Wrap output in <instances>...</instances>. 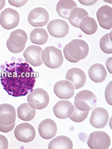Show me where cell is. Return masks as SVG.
I'll list each match as a JSON object with an SVG mask.
<instances>
[{
  "instance_id": "5bb4252c",
  "label": "cell",
  "mask_w": 112,
  "mask_h": 149,
  "mask_svg": "<svg viewBox=\"0 0 112 149\" xmlns=\"http://www.w3.org/2000/svg\"><path fill=\"white\" fill-rule=\"evenodd\" d=\"M38 130L41 137L46 140H49L55 136L57 127L55 122L52 119H45L39 125Z\"/></svg>"
},
{
  "instance_id": "8992f818",
  "label": "cell",
  "mask_w": 112,
  "mask_h": 149,
  "mask_svg": "<svg viewBox=\"0 0 112 149\" xmlns=\"http://www.w3.org/2000/svg\"><path fill=\"white\" fill-rule=\"evenodd\" d=\"M27 101L34 104L36 109L42 110L48 106L50 98L48 93L44 89L38 88L32 90L28 95Z\"/></svg>"
},
{
  "instance_id": "5b68a950",
  "label": "cell",
  "mask_w": 112,
  "mask_h": 149,
  "mask_svg": "<svg viewBox=\"0 0 112 149\" xmlns=\"http://www.w3.org/2000/svg\"><path fill=\"white\" fill-rule=\"evenodd\" d=\"M89 147L93 149H107L111 144L109 135L103 131H96L92 132L87 141Z\"/></svg>"
},
{
  "instance_id": "7402d4cb",
  "label": "cell",
  "mask_w": 112,
  "mask_h": 149,
  "mask_svg": "<svg viewBox=\"0 0 112 149\" xmlns=\"http://www.w3.org/2000/svg\"><path fill=\"white\" fill-rule=\"evenodd\" d=\"M73 143L69 137L64 135L58 136L49 142L48 149H72Z\"/></svg>"
},
{
  "instance_id": "4316f807",
  "label": "cell",
  "mask_w": 112,
  "mask_h": 149,
  "mask_svg": "<svg viewBox=\"0 0 112 149\" xmlns=\"http://www.w3.org/2000/svg\"><path fill=\"white\" fill-rule=\"evenodd\" d=\"M100 45L102 50L104 52L108 54H112V31L102 38L100 41Z\"/></svg>"
},
{
  "instance_id": "836d02e7",
  "label": "cell",
  "mask_w": 112,
  "mask_h": 149,
  "mask_svg": "<svg viewBox=\"0 0 112 149\" xmlns=\"http://www.w3.org/2000/svg\"><path fill=\"white\" fill-rule=\"evenodd\" d=\"M81 4L85 6H91L96 3L97 1H78Z\"/></svg>"
},
{
  "instance_id": "7c38bea8",
  "label": "cell",
  "mask_w": 112,
  "mask_h": 149,
  "mask_svg": "<svg viewBox=\"0 0 112 149\" xmlns=\"http://www.w3.org/2000/svg\"><path fill=\"white\" fill-rule=\"evenodd\" d=\"M55 94L61 99H70L75 94V88L72 84L67 80H62L56 83L54 86Z\"/></svg>"
},
{
  "instance_id": "2e32d148",
  "label": "cell",
  "mask_w": 112,
  "mask_h": 149,
  "mask_svg": "<svg viewBox=\"0 0 112 149\" xmlns=\"http://www.w3.org/2000/svg\"><path fill=\"white\" fill-rule=\"evenodd\" d=\"M97 16L101 27L107 29L112 28V8L110 6L104 5L98 9Z\"/></svg>"
},
{
  "instance_id": "30bf717a",
  "label": "cell",
  "mask_w": 112,
  "mask_h": 149,
  "mask_svg": "<svg viewBox=\"0 0 112 149\" xmlns=\"http://www.w3.org/2000/svg\"><path fill=\"white\" fill-rule=\"evenodd\" d=\"M69 28L67 22L60 19L52 20L47 26V29L50 35L58 38H64L67 36Z\"/></svg>"
},
{
  "instance_id": "ffe728a7",
  "label": "cell",
  "mask_w": 112,
  "mask_h": 149,
  "mask_svg": "<svg viewBox=\"0 0 112 149\" xmlns=\"http://www.w3.org/2000/svg\"><path fill=\"white\" fill-rule=\"evenodd\" d=\"M89 76L91 80L95 83H100L106 79L107 72L104 66L100 63H95L89 70Z\"/></svg>"
},
{
  "instance_id": "ac0fdd59",
  "label": "cell",
  "mask_w": 112,
  "mask_h": 149,
  "mask_svg": "<svg viewBox=\"0 0 112 149\" xmlns=\"http://www.w3.org/2000/svg\"><path fill=\"white\" fill-rule=\"evenodd\" d=\"M74 106L68 100H60L54 106L53 111L56 117L64 119L69 118L74 111Z\"/></svg>"
},
{
  "instance_id": "44dd1931",
  "label": "cell",
  "mask_w": 112,
  "mask_h": 149,
  "mask_svg": "<svg viewBox=\"0 0 112 149\" xmlns=\"http://www.w3.org/2000/svg\"><path fill=\"white\" fill-rule=\"evenodd\" d=\"M77 6L76 3L74 1H60L57 6V11L61 17L68 19L71 11Z\"/></svg>"
},
{
  "instance_id": "d590c367",
  "label": "cell",
  "mask_w": 112,
  "mask_h": 149,
  "mask_svg": "<svg viewBox=\"0 0 112 149\" xmlns=\"http://www.w3.org/2000/svg\"><path fill=\"white\" fill-rule=\"evenodd\" d=\"M6 5L5 0H1L0 1V11Z\"/></svg>"
},
{
  "instance_id": "f1b7e54d",
  "label": "cell",
  "mask_w": 112,
  "mask_h": 149,
  "mask_svg": "<svg viewBox=\"0 0 112 149\" xmlns=\"http://www.w3.org/2000/svg\"><path fill=\"white\" fill-rule=\"evenodd\" d=\"M6 46L8 50L15 54H19L24 50L25 45L22 46H16L12 43L9 38L6 42Z\"/></svg>"
},
{
  "instance_id": "603a6c76",
  "label": "cell",
  "mask_w": 112,
  "mask_h": 149,
  "mask_svg": "<svg viewBox=\"0 0 112 149\" xmlns=\"http://www.w3.org/2000/svg\"><path fill=\"white\" fill-rule=\"evenodd\" d=\"M29 38L33 44L42 45L45 44L48 42L49 35L45 29L37 28L34 29L31 32Z\"/></svg>"
},
{
  "instance_id": "d6986e66",
  "label": "cell",
  "mask_w": 112,
  "mask_h": 149,
  "mask_svg": "<svg viewBox=\"0 0 112 149\" xmlns=\"http://www.w3.org/2000/svg\"><path fill=\"white\" fill-rule=\"evenodd\" d=\"M36 109L35 106L31 102L23 103L17 108L18 117L23 121H31L35 117Z\"/></svg>"
},
{
  "instance_id": "e575fe53",
  "label": "cell",
  "mask_w": 112,
  "mask_h": 149,
  "mask_svg": "<svg viewBox=\"0 0 112 149\" xmlns=\"http://www.w3.org/2000/svg\"><path fill=\"white\" fill-rule=\"evenodd\" d=\"M106 65L108 71L112 74V57L108 58L106 62Z\"/></svg>"
},
{
  "instance_id": "d6a6232c",
  "label": "cell",
  "mask_w": 112,
  "mask_h": 149,
  "mask_svg": "<svg viewBox=\"0 0 112 149\" xmlns=\"http://www.w3.org/2000/svg\"><path fill=\"white\" fill-rule=\"evenodd\" d=\"M8 2L12 6L19 8L24 5L28 1H11L9 0Z\"/></svg>"
},
{
  "instance_id": "9a60e30c",
  "label": "cell",
  "mask_w": 112,
  "mask_h": 149,
  "mask_svg": "<svg viewBox=\"0 0 112 149\" xmlns=\"http://www.w3.org/2000/svg\"><path fill=\"white\" fill-rule=\"evenodd\" d=\"M65 79L70 81L78 89L83 87L86 81L87 77L85 72L78 68H71L67 71Z\"/></svg>"
},
{
  "instance_id": "83f0119b",
  "label": "cell",
  "mask_w": 112,
  "mask_h": 149,
  "mask_svg": "<svg viewBox=\"0 0 112 149\" xmlns=\"http://www.w3.org/2000/svg\"><path fill=\"white\" fill-rule=\"evenodd\" d=\"M74 105V110L71 115L69 118L71 120L76 123L83 122L88 117L89 111H83L79 110Z\"/></svg>"
},
{
  "instance_id": "6da1fadb",
  "label": "cell",
  "mask_w": 112,
  "mask_h": 149,
  "mask_svg": "<svg viewBox=\"0 0 112 149\" xmlns=\"http://www.w3.org/2000/svg\"><path fill=\"white\" fill-rule=\"evenodd\" d=\"M2 74L3 88L14 97L24 96L33 90L36 82L34 72L27 63L11 64Z\"/></svg>"
},
{
  "instance_id": "f546056e",
  "label": "cell",
  "mask_w": 112,
  "mask_h": 149,
  "mask_svg": "<svg viewBox=\"0 0 112 149\" xmlns=\"http://www.w3.org/2000/svg\"><path fill=\"white\" fill-rule=\"evenodd\" d=\"M105 96L108 104L112 105V81L107 86L105 90Z\"/></svg>"
},
{
  "instance_id": "e0dca14e",
  "label": "cell",
  "mask_w": 112,
  "mask_h": 149,
  "mask_svg": "<svg viewBox=\"0 0 112 149\" xmlns=\"http://www.w3.org/2000/svg\"><path fill=\"white\" fill-rule=\"evenodd\" d=\"M16 118L15 109L13 106L8 104L0 105V124L11 125L15 122Z\"/></svg>"
},
{
  "instance_id": "ba28073f",
  "label": "cell",
  "mask_w": 112,
  "mask_h": 149,
  "mask_svg": "<svg viewBox=\"0 0 112 149\" xmlns=\"http://www.w3.org/2000/svg\"><path fill=\"white\" fill-rule=\"evenodd\" d=\"M14 134L19 141L28 143L33 141L36 137V132L33 126L30 123L24 122L16 127Z\"/></svg>"
},
{
  "instance_id": "d4e9b609",
  "label": "cell",
  "mask_w": 112,
  "mask_h": 149,
  "mask_svg": "<svg viewBox=\"0 0 112 149\" xmlns=\"http://www.w3.org/2000/svg\"><path fill=\"white\" fill-rule=\"evenodd\" d=\"M89 16L88 12L83 8H76L72 10L69 15L68 20L74 27L79 28V24L81 20Z\"/></svg>"
},
{
  "instance_id": "484cf974",
  "label": "cell",
  "mask_w": 112,
  "mask_h": 149,
  "mask_svg": "<svg viewBox=\"0 0 112 149\" xmlns=\"http://www.w3.org/2000/svg\"><path fill=\"white\" fill-rule=\"evenodd\" d=\"M9 39L14 45L22 46L26 45L28 38L27 34L24 30L19 29L12 32Z\"/></svg>"
},
{
  "instance_id": "277c9868",
  "label": "cell",
  "mask_w": 112,
  "mask_h": 149,
  "mask_svg": "<svg viewBox=\"0 0 112 149\" xmlns=\"http://www.w3.org/2000/svg\"><path fill=\"white\" fill-rule=\"evenodd\" d=\"M97 99L93 93L88 90L79 92L75 97L74 105L79 110L90 111L96 107Z\"/></svg>"
},
{
  "instance_id": "4dcf8cb0",
  "label": "cell",
  "mask_w": 112,
  "mask_h": 149,
  "mask_svg": "<svg viewBox=\"0 0 112 149\" xmlns=\"http://www.w3.org/2000/svg\"><path fill=\"white\" fill-rule=\"evenodd\" d=\"M15 125V122L9 125H5L0 124V131L4 133H8L14 130Z\"/></svg>"
},
{
  "instance_id": "9c48e42d",
  "label": "cell",
  "mask_w": 112,
  "mask_h": 149,
  "mask_svg": "<svg viewBox=\"0 0 112 149\" xmlns=\"http://www.w3.org/2000/svg\"><path fill=\"white\" fill-rule=\"evenodd\" d=\"M28 19L29 24L34 27H43L48 24L49 15L47 10L38 7L29 12Z\"/></svg>"
},
{
  "instance_id": "4fadbf2b",
  "label": "cell",
  "mask_w": 112,
  "mask_h": 149,
  "mask_svg": "<svg viewBox=\"0 0 112 149\" xmlns=\"http://www.w3.org/2000/svg\"><path fill=\"white\" fill-rule=\"evenodd\" d=\"M109 118V114L106 109L97 107L92 111L90 121L94 127L100 129L107 125Z\"/></svg>"
},
{
  "instance_id": "7a4b0ae2",
  "label": "cell",
  "mask_w": 112,
  "mask_h": 149,
  "mask_svg": "<svg viewBox=\"0 0 112 149\" xmlns=\"http://www.w3.org/2000/svg\"><path fill=\"white\" fill-rule=\"evenodd\" d=\"M90 51L87 43L80 39L73 40L63 49L65 57L71 63H77L86 58Z\"/></svg>"
},
{
  "instance_id": "52a82bcc",
  "label": "cell",
  "mask_w": 112,
  "mask_h": 149,
  "mask_svg": "<svg viewBox=\"0 0 112 149\" xmlns=\"http://www.w3.org/2000/svg\"><path fill=\"white\" fill-rule=\"evenodd\" d=\"M20 21V16L15 10L6 8L2 11L0 16V24L4 29L10 30L18 26Z\"/></svg>"
},
{
  "instance_id": "3957f363",
  "label": "cell",
  "mask_w": 112,
  "mask_h": 149,
  "mask_svg": "<svg viewBox=\"0 0 112 149\" xmlns=\"http://www.w3.org/2000/svg\"><path fill=\"white\" fill-rule=\"evenodd\" d=\"M42 58L47 67L53 69L60 67L64 61L61 49L54 46H48L44 49L42 52Z\"/></svg>"
},
{
  "instance_id": "8fae6325",
  "label": "cell",
  "mask_w": 112,
  "mask_h": 149,
  "mask_svg": "<svg viewBox=\"0 0 112 149\" xmlns=\"http://www.w3.org/2000/svg\"><path fill=\"white\" fill-rule=\"evenodd\" d=\"M43 49L40 46L31 45L29 46L23 53L25 61L35 67H38L43 64L42 58Z\"/></svg>"
},
{
  "instance_id": "1f68e13d",
  "label": "cell",
  "mask_w": 112,
  "mask_h": 149,
  "mask_svg": "<svg viewBox=\"0 0 112 149\" xmlns=\"http://www.w3.org/2000/svg\"><path fill=\"white\" fill-rule=\"evenodd\" d=\"M9 142L4 135L0 134V149H8Z\"/></svg>"
},
{
  "instance_id": "cb8c5ba5",
  "label": "cell",
  "mask_w": 112,
  "mask_h": 149,
  "mask_svg": "<svg viewBox=\"0 0 112 149\" xmlns=\"http://www.w3.org/2000/svg\"><path fill=\"white\" fill-rule=\"evenodd\" d=\"M98 28L95 20L89 16L82 19L79 24V28L85 33L88 35L94 34L97 31Z\"/></svg>"
}]
</instances>
